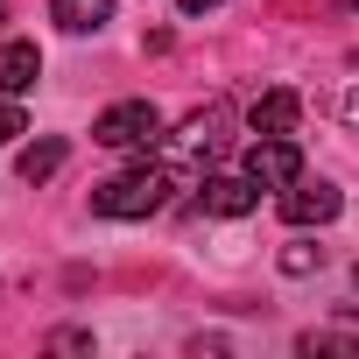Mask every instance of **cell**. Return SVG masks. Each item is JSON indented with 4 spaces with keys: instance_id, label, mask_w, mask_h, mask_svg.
I'll return each mask as SVG.
<instances>
[{
    "instance_id": "5b68a950",
    "label": "cell",
    "mask_w": 359,
    "mask_h": 359,
    "mask_svg": "<svg viewBox=\"0 0 359 359\" xmlns=\"http://www.w3.org/2000/svg\"><path fill=\"white\" fill-rule=\"evenodd\" d=\"M198 198H205L212 219H247V212L261 205V184H254L247 169H240V176H205V191H198Z\"/></svg>"
},
{
    "instance_id": "ac0fdd59",
    "label": "cell",
    "mask_w": 359,
    "mask_h": 359,
    "mask_svg": "<svg viewBox=\"0 0 359 359\" xmlns=\"http://www.w3.org/2000/svg\"><path fill=\"white\" fill-rule=\"evenodd\" d=\"M352 282H359V275H352Z\"/></svg>"
},
{
    "instance_id": "30bf717a",
    "label": "cell",
    "mask_w": 359,
    "mask_h": 359,
    "mask_svg": "<svg viewBox=\"0 0 359 359\" xmlns=\"http://www.w3.org/2000/svg\"><path fill=\"white\" fill-rule=\"evenodd\" d=\"M64 155H71V148H64L57 134H43V141H29V148H22V176H29V184H50V176L64 169Z\"/></svg>"
},
{
    "instance_id": "ba28073f",
    "label": "cell",
    "mask_w": 359,
    "mask_h": 359,
    "mask_svg": "<svg viewBox=\"0 0 359 359\" xmlns=\"http://www.w3.org/2000/svg\"><path fill=\"white\" fill-rule=\"evenodd\" d=\"M36 78H43V57H36V43H0V99H22Z\"/></svg>"
},
{
    "instance_id": "8fae6325",
    "label": "cell",
    "mask_w": 359,
    "mask_h": 359,
    "mask_svg": "<svg viewBox=\"0 0 359 359\" xmlns=\"http://www.w3.org/2000/svg\"><path fill=\"white\" fill-rule=\"evenodd\" d=\"M317 268H324V247H310V240L282 247V275H317Z\"/></svg>"
},
{
    "instance_id": "9c48e42d",
    "label": "cell",
    "mask_w": 359,
    "mask_h": 359,
    "mask_svg": "<svg viewBox=\"0 0 359 359\" xmlns=\"http://www.w3.org/2000/svg\"><path fill=\"white\" fill-rule=\"evenodd\" d=\"M50 22L64 36H99L113 22V0H50Z\"/></svg>"
},
{
    "instance_id": "52a82bcc",
    "label": "cell",
    "mask_w": 359,
    "mask_h": 359,
    "mask_svg": "<svg viewBox=\"0 0 359 359\" xmlns=\"http://www.w3.org/2000/svg\"><path fill=\"white\" fill-rule=\"evenodd\" d=\"M296 120H303V99H296L289 85H275V92H261V99L247 106V127H254V134H296Z\"/></svg>"
},
{
    "instance_id": "6da1fadb",
    "label": "cell",
    "mask_w": 359,
    "mask_h": 359,
    "mask_svg": "<svg viewBox=\"0 0 359 359\" xmlns=\"http://www.w3.org/2000/svg\"><path fill=\"white\" fill-rule=\"evenodd\" d=\"M176 191H184V169H169V162H141V169L106 176V184L92 191V212H99V219H148V212H162Z\"/></svg>"
},
{
    "instance_id": "2e32d148",
    "label": "cell",
    "mask_w": 359,
    "mask_h": 359,
    "mask_svg": "<svg viewBox=\"0 0 359 359\" xmlns=\"http://www.w3.org/2000/svg\"><path fill=\"white\" fill-rule=\"evenodd\" d=\"M0 22H8V0H0Z\"/></svg>"
},
{
    "instance_id": "9a60e30c",
    "label": "cell",
    "mask_w": 359,
    "mask_h": 359,
    "mask_svg": "<svg viewBox=\"0 0 359 359\" xmlns=\"http://www.w3.org/2000/svg\"><path fill=\"white\" fill-rule=\"evenodd\" d=\"M345 120H352V127H359V85H352V99H345Z\"/></svg>"
},
{
    "instance_id": "7a4b0ae2",
    "label": "cell",
    "mask_w": 359,
    "mask_h": 359,
    "mask_svg": "<svg viewBox=\"0 0 359 359\" xmlns=\"http://www.w3.org/2000/svg\"><path fill=\"white\" fill-rule=\"evenodd\" d=\"M92 141L113 148V155H148V148L162 141V113H155L148 99H120V106H106V113L92 120Z\"/></svg>"
},
{
    "instance_id": "8992f818",
    "label": "cell",
    "mask_w": 359,
    "mask_h": 359,
    "mask_svg": "<svg viewBox=\"0 0 359 359\" xmlns=\"http://www.w3.org/2000/svg\"><path fill=\"white\" fill-rule=\"evenodd\" d=\"M219 148H226V106H205V113H191L176 127V155L184 162H212Z\"/></svg>"
},
{
    "instance_id": "e0dca14e",
    "label": "cell",
    "mask_w": 359,
    "mask_h": 359,
    "mask_svg": "<svg viewBox=\"0 0 359 359\" xmlns=\"http://www.w3.org/2000/svg\"><path fill=\"white\" fill-rule=\"evenodd\" d=\"M338 8H359V0H338Z\"/></svg>"
},
{
    "instance_id": "7c38bea8",
    "label": "cell",
    "mask_w": 359,
    "mask_h": 359,
    "mask_svg": "<svg viewBox=\"0 0 359 359\" xmlns=\"http://www.w3.org/2000/svg\"><path fill=\"white\" fill-rule=\"evenodd\" d=\"M296 345H303V352H359L352 338H331V331H303Z\"/></svg>"
},
{
    "instance_id": "277c9868",
    "label": "cell",
    "mask_w": 359,
    "mask_h": 359,
    "mask_svg": "<svg viewBox=\"0 0 359 359\" xmlns=\"http://www.w3.org/2000/svg\"><path fill=\"white\" fill-rule=\"evenodd\" d=\"M338 212H345V198L324 184V176H317V184H310V176H296V184L282 191V219H289V226H331Z\"/></svg>"
},
{
    "instance_id": "3957f363",
    "label": "cell",
    "mask_w": 359,
    "mask_h": 359,
    "mask_svg": "<svg viewBox=\"0 0 359 359\" xmlns=\"http://www.w3.org/2000/svg\"><path fill=\"white\" fill-rule=\"evenodd\" d=\"M247 176H254L261 191H289L296 176H303L296 141H289V134H254V148H247Z\"/></svg>"
},
{
    "instance_id": "4fadbf2b",
    "label": "cell",
    "mask_w": 359,
    "mask_h": 359,
    "mask_svg": "<svg viewBox=\"0 0 359 359\" xmlns=\"http://www.w3.org/2000/svg\"><path fill=\"white\" fill-rule=\"evenodd\" d=\"M15 134H29V120H22V106H15V99H0V148H8Z\"/></svg>"
},
{
    "instance_id": "5bb4252c",
    "label": "cell",
    "mask_w": 359,
    "mask_h": 359,
    "mask_svg": "<svg viewBox=\"0 0 359 359\" xmlns=\"http://www.w3.org/2000/svg\"><path fill=\"white\" fill-rule=\"evenodd\" d=\"M184 15H212V8H226V0H176Z\"/></svg>"
}]
</instances>
